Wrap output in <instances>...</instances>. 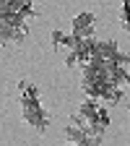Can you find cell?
I'll list each match as a JSON object with an SVG mask.
<instances>
[{
    "instance_id": "cell-1",
    "label": "cell",
    "mask_w": 130,
    "mask_h": 146,
    "mask_svg": "<svg viewBox=\"0 0 130 146\" xmlns=\"http://www.w3.org/2000/svg\"><path fill=\"white\" fill-rule=\"evenodd\" d=\"M21 117L31 128H36L39 133H44L49 125V112L39 104V99H21Z\"/></svg>"
},
{
    "instance_id": "cell-2",
    "label": "cell",
    "mask_w": 130,
    "mask_h": 146,
    "mask_svg": "<svg viewBox=\"0 0 130 146\" xmlns=\"http://www.w3.org/2000/svg\"><path fill=\"white\" fill-rule=\"evenodd\" d=\"M65 138H68L70 143H81V146H94V143H102V141H99L94 133H91L83 123H78L76 117H70V123H68V128H65Z\"/></svg>"
},
{
    "instance_id": "cell-3",
    "label": "cell",
    "mask_w": 130,
    "mask_h": 146,
    "mask_svg": "<svg viewBox=\"0 0 130 146\" xmlns=\"http://www.w3.org/2000/svg\"><path fill=\"white\" fill-rule=\"evenodd\" d=\"M70 31L76 34V36H81V39H86V36H94V13H91V11L78 13V16L70 21Z\"/></svg>"
},
{
    "instance_id": "cell-4",
    "label": "cell",
    "mask_w": 130,
    "mask_h": 146,
    "mask_svg": "<svg viewBox=\"0 0 130 146\" xmlns=\"http://www.w3.org/2000/svg\"><path fill=\"white\" fill-rule=\"evenodd\" d=\"M78 42H81V36H76L73 31H60V29H55L52 34H49V44L55 47V50H65V52H70V50H76L78 47Z\"/></svg>"
},
{
    "instance_id": "cell-5",
    "label": "cell",
    "mask_w": 130,
    "mask_h": 146,
    "mask_svg": "<svg viewBox=\"0 0 130 146\" xmlns=\"http://www.w3.org/2000/svg\"><path fill=\"white\" fill-rule=\"evenodd\" d=\"M18 94H21V99H39V89L34 86V81L21 78L18 81Z\"/></svg>"
},
{
    "instance_id": "cell-6",
    "label": "cell",
    "mask_w": 130,
    "mask_h": 146,
    "mask_svg": "<svg viewBox=\"0 0 130 146\" xmlns=\"http://www.w3.org/2000/svg\"><path fill=\"white\" fill-rule=\"evenodd\" d=\"M125 107H127V115H130V99H127V104H125Z\"/></svg>"
}]
</instances>
